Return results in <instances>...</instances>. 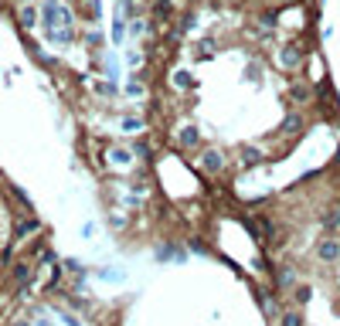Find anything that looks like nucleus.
<instances>
[{
	"label": "nucleus",
	"mask_w": 340,
	"mask_h": 326,
	"mask_svg": "<svg viewBox=\"0 0 340 326\" xmlns=\"http://www.w3.org/2000/svg\"><path fill=\"white\" fill-rule=\"evenodd\" d=\"M279 61H283L286 68H299V65H303V48L296 45V41H293V45H286L283 51H279Z\"/></svg>",
	"instance_id": "f257e3e1"
},
{
	"label": "nucleus",
	"mask_w": 340,
	"mask_h": 326,
	"mask_svg": "<svg viewBox=\"0 0 340 326\" xmlns=\"http://www.w3.org/2000/svg\"><path fill=\"white\" fill-rule=\"evenodd\" d=\"M221 167H225V160H221V153H218V150H204V153H201V170L218 173Z\"/></svg>",
	"instance_id": "f03ea898"
},
{
	"label": "nucleus",
	"mask_w": 340,
	"mask_h": 326,
	"mask_svg": "<svg viewBox=\"0 0 340 326\" xmlns=\"http://www.w3.org/2000/svg\"><path fill=\"white\" fill-rule=\"evenodd\" d=\"M197 143H201V133H197V126H184L181 129V147H197Z\"/></svg>",
	"instance_id": "7ed1b4c3"
},
{
	"label": "nucleus",
	"mask_w": 340,
	"mask_h": 326,
	"mask_svg": "<svg viewBox=\"0 0 340 326\" xmlns=\"http://www.w3.org/2000/svg\"><path fill=\"white\" fill-rule=\"evenodd\" d=\"M194 55L197 58H215V41H211V38H201V41L194 45Z\"/></svg>",
	"instance_id": "20e7f679"
},
{
	"label": "nucleus",
	"mask_w": 340,
	"mask_h": 326,
	"mask_svg": "<svg viewBox=\"0 0 340 326\" xmlns=\"http://www.w3.org/2000/svg\"><path fill=\"white\" fill-rule=\"evenodd\" d=\"M320 259H323V262L340 259V245H337V241H323V245H320Z\"/></svg>",
	"instance_id": "39448f33"
},
{
	"label": "nucleus",
	"mask_w": 340,
	"mask_h": 326,
	"mask_svg": "<svg viewBox=\"0 0 340 326\" xmlns=\"http://www.w3.org/2000/svg\"><path fill=\"white\" fill-rule=\"evenodd\" d=\"M174 85H177V89H194V75L191 71H174Z\"/></svg>",
	"instance_id": "423d86ee"
},
{
	"label": "nucleus",
	"mask_w": 340,
	"mask_h": 326,
	"mask_svg": "<svg viewBox=\"0 0 340 326\" xmlns=\"http://www.w3.org/2000/svg\"><path fill=\"white\" fill-rule=\"evenodd\" d=\"M299 129H303V116H289V119L283 123V133H286V136L299 133Z\"/></svg>",
	"instance_id": "0eeeda50"
},
{
	"label": "nucleus",
	"mask_w": 340,
	"mask_h": 326,
	"mask_svg": "<svg viewBox=\"0 0 340 326\" xmlns=\"http://www.w3.org/2000/svg\"><path fill=\"white\" fill-rule=\"evenodd\" d=\"M242 160H245V167H255V163H262V153L252 147H242Z\"/></svg>",
	"instance_id": "6e6552de"
},
{
	"label": "nucleus",
	"mask_w": 340,
	"mask_h": 326,
	"mask_svg": "<svg viewBox=\"0 0 340 326\" xmlns=\"http://www.w3.org/2000/svg\"><path fill=\"white\" fill-rule=\"evenodd\" d=\"M129 160H133V153H129V150H113V163H119V167H126V163H129Z\"/></svg>",
	"instance_id": "1a4fd4ad"
},
{
	"label": "nucleus",
	"mask_w": 340,
	"mask_h": 326,
	"mask_svg": "<svg viewBox=\"0 0 340 326\" xmlns=\"http://www.w3.org/2000/svg\"><path fill=\"white\" fill-rule=\"evenodd\" d=\"M21 21H24V27H34V21H38V11H34L31 4H27V7L21 11Z\"/></svg>",
	"instance_id": "9d476101"
},
{
	"label": "nucleus",
	"mask_w": 340,
	"mask_h": 326,
	"mask_svg": "<svg viewBox=\"0 0 340 326\" xmlns=\"http://www.w3.org/2000/svg\"><path fill=\"white\" fill-rule=\"evenodd\" d=\"M262 79V68L259 65H249L245 68V82H259Z\"/></svg>",
	"instance_id": "9b49d317"
},
{
	"label": "nucleus",
	"mask_w": 340,
	"mask_h": 326,
	"mask_svg": "<svg viewBox=\"0 0 340 326\" xmlns=\"http://www.w3.org/2000/svg\"><path fill=\"white\" fill-rule=\"evenodd\" d=\"M293 99L296 102H306V99H310V89H306V85H293Z\"/></svg>",
	"instance_id": "f8f14e48"
},
{
	"label": "nucleus",
	"mask_w": 340,
	"mask_h": 326,
	"mask_svg": "<svg viewBox=\"0 0 340 326\" xmlns=\"http://www.w3.org/2000/svg\"><path fill=\"white\" fill-rule=\"evenodd\" d=\"M303 319H299V313H286L283 316V326H299Z\"/></svg>",
	"instance_id": "ddd939ff"
},
{
	"label": "nucleus",
	"mask_w": 340,
	"mask_h": 326,
	"mask_svg": "<svg viewBox=\"0 0 340 326\" xmlns=\"http://www.w3.org/2000/svg\"><path fill=\"white\" fill-rule=\"evenodd\" d=\"M95 92H99V95H113V92H116V85H106V82H95Z\"/></svg>",
	"instance_id": "4468645a"
},
{
	"label": "nucleus",
	"mask_w": 340,
	"mask_h": 326,
	"mask_svg": "<svg viewBox=\"0 0 340 326\" xmlns=\"http://www.w3.org/2000/svg\"><path fill=\"white\" fill-rule=\"evenodd\" d=\"M27 231H38V221H24V225L17 228V235H27Z\"/></svg>",
	"instance_id": "2eb2a0df"
},
{
	"label": "nucleus",
	"mask_w": 340,
	"mask_h": 326,
	"mask_svg": "<svg viewBox=\"0 0 340 326\" xmlns=\"http://www.w3.org/2000/svg\"><path fill=\"white\" fill-rule=\"evenodd\" d=\"M123 129H143V123L140 119H123Z\"/></svg>",
	"instance_id": "dca6fc26"
},
{
	"label": "nucleus",
	"mask_w": 340,
	"mask_h": 326,
	"mask_svg": "<svg viewBox=\"0 0 340 326\" xmlns=\"http://www.w3.org/2000/svg\"><path fill=\"white\" fill-rule=\"evenodd\" d=\"M296 299H299V303H306V299H310V289H306V285H299V289H296Z\"/></svg>",
	"instance_id": "f3484780"
},
{
	"label": "nucleus",
	"mask_w": 340,
	"mask_h": 326,
	"mask_svg": "<svg viewBox=\"0 0 340 326\" xmlns=\"http://www.w3.org/2000/svg\"><path fill=\"white\" fill-rule=\"evenodd\" d=\"M17 326H31V323H17Z\"/></svg>",
	"instance_id": "a211bd4d"
}]
</instances>
